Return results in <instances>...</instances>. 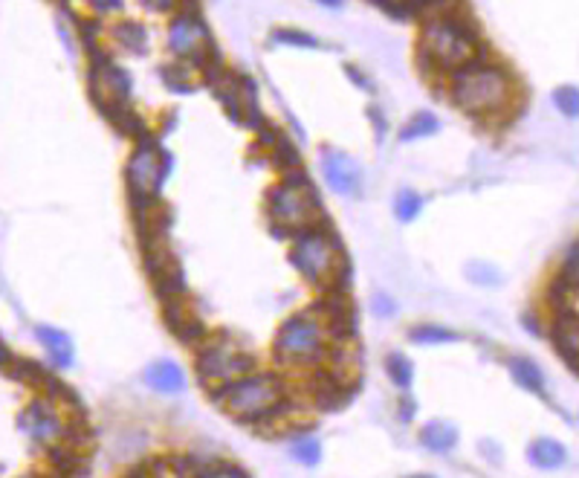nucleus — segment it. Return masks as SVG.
Instances as JSON below:
<instances>
[{"label":"nucleus","instance_id":"31","mask_svg":"<svg viewBox=\"0 0 579 478\" xmlns=\"http://www.w3.org/2000/svg\"><path fill=\"white\" fill-rule=\"evenodd\" d=\"M464 276L470 279V281H475L478 287L501 284V272L495 270L492 264H487V262H470V264H466V270H464Z\"/></svg>","mask_w":579,"mask_h":478},{"label":"nucleus","instance_id":"41","mask_svg":"<svg viewBox=\"0 0 579 478\" xmlns=\"http://www.w3.org/2000/svg\"><path fill=\"white\" fill-rule=\"evenodd\" d=\"M406 478H435V475H429V473H418V475H406Z\"/></svg>","mask_w":579,"mask_h":478},{"label":"nucleus","instance_id":"21","mask_svg":"<svg viewBox=\"0 0 579 478\" xmlns=\"http://www.w3.org/2000/svg\"><path fill=\"white\" fill-rule=\"evenodd\" d=\"M507 368H510V377L516 380V386L528 389L533 394H545V374L530 357H513L507 363Z\"/></svg>","mask_w":579,"mask_h":478},{"label":"nucleus","instance_id":"19","mask_svg":"<svg viewBox=\"0 0 579 478\" xmlns=\"http://www.w3.org/2000/svg\"><path fill=\"white\" fill-rule=\"evenodd\" d=\"M110 35H114L116 44L131 52V56H145V50H148V32H145V26L140 21H119L114 30H110Z\"/></svg>","mask_w":579,"mask_h":478},{"label":"nucleus","instance_id":"7","mask_svg":"<svg viewBox=\"0 0 579 478\" xmlns=\"http://www.w3.org/2000/svg\"><path fill=\"white\" fill-rule=\"evenodd\" d=\"M195 372L203 389L215 394L255 372V357L229 334H209L195 351Z\"/></svg>","mask_w":579,"mask_h":478},{"label":"nucleus","instance_id":"16","mask_svg":"<svg viewBox=\"0 0 579 478\" xmlns=\"http://www.w3.org/2000/svg\"><path fill=\"white\" fill-rule=\"evenodd\" d=\"M145 382L160 394H183L186 391V374L183 368L171 360H157L148 365Z\"/></svg>","mask_w":579,"mask_h":478},{"label":"nucleus","instance_id":"35","mask_svg":"<svg viewBox=\"0 0 579 478\" xmlns=\"http://www.w3.org/2000/svg\"><path fill=\"white\" fill-rule=\"evenodd\" d=\"M371 308H374L377 317H385V319L397 313V302L389 293H374V296H371Z\"/></svg>","mask_w":579,"mask_h":478},{"label":"nucleus","instance_id":"20","mask_svg":"<svg viewBox=\"0 0 579 478\" xmlns=\"http://www.w3.org/2000/svg\"><path fill=\"white\" fill-rule=\"evenodd\" d=\"M200 73L198 67H191L186 61H174L169 67H162V85L174 93H195L200 87Z\"/></svg>","mask_w":579,"mask_h":478},{"label":"nucleus","instance_id":"38","mask_svg":"<svg viewBox=\"0 0 579 478\" xmlns=\"http://www.w3.org/2000/svg\"><path fill=\"white\" fill-rule=\"evenodd\" d=\"M345 70H348V73L354 76V85H356V87H363V90H371V85H368V81H365V76H363L360 70H356V67H351V64H348V67H345Z\"/></svg>","mask_w":579,"mask_h":478},{"label":"nucleus","instance_id":"2","mask_svg":"<svg viewBox=\"0 0 579 478\" xmlns=\"http://www.w3.org/2000/svg\"><path fill=\"white\" fill-rule=\"evenodd\" d=\"M481 47H484V38L478 32V23L458 4L420 21L418 61L420 70L429 78L446 81L455 70L470 64L481 52Z\"/></svg>","mask_w":579,"mask_h":478},{"label":"nucleus","instance_id":"24","mask_svg":"<svg viewBox=\"0 0 579 478\" xmlns=\"http://www.w3.org/2000/svg\"><path fill=\"white\" fill-rule=\"evenodd\" d=\"M423 207H426V200L418 195L415 188H403L394 198V217L400 224H411V221H418V217H420Z\"/></svg>","mask_w":579,"mask_h":478},{"label":"nucleus","instance_id":"10","mask_svg":"<svg viewBox=\"0 0 579 478\" xmlns=\"http://www.w3.org/2000/svg\"><path fill=\"white\" fill-rule=\"evenodd\" d=\"M87 87H90V96L99 111L131 102V73L122 70L116 61H110V56L90 61Z\"/></svg>","mask_w":579,"mask_h":478},{"label":"nucleus","instance_id":"23","mask_svg":"<svg viewBox=\"0 0 579 478\" xmlns=\"http://www.w3.org/2000/svg\"><path fill=\"white\" fill-rule=\"evenodd\" d=\"M409 339L415 345H449V343H458V334L452 331V327H444V325H429V322H423V325H415L409 331Z\"/></svg>","mask_w":579,"mask_h":478},{"label":"nucleus","instance_id":"22","mask_svg":"<svg viewBox=\"0 0 579 478\" xmlns=\"http://www.w3.org/2000/svg\"><path fill=\"white\" fill-rule=\"evenodd\" d=\"M440 131V119L432 111H418L411 116L403 128H400V142H418V140H429Z\"/></svg>","mask_w":579,"mask_h":478},{"label":"nucleus","instance_id":"4","mask_svg":"<svg viewBox=\"0 0 579 478\" xmlns=\"http://www.w3.org/2000/svg\"><path fill=\"white\" fill-rule=\"evenodd\" d=\"M264 209H267L270 229L284 241L301 229L325 221L319 195H316V186L310 180V174L305 171V166L281 174L279 180L267 188Z\"/></svg>","mask_w":579,"mask_h":478},{"label":"nucleus","instance_id":"33","mask_svg":"<svg viewBox=\"0 0 579 478\" xmlns=\"http://www.w3.org/2000/svg\"><path fill=\"white\" fill-rule=\"evenodd\" d=\"M148 9L154 12H186V9H198V0H142Z\"/></svg>","mask_w":579,"mask_h":478},{"label":"nucleus","instance_id":"12","mask_svg":"<svg viewBox=\"0 0 579 478\" xmlns=\"http://www.w3.org/2000/svg\"><path fill=\"white\" fill-rule=\"evenodd\" d=\"M322 174L330 191H336L342 198H356L363 191V169L356 166L354 157L336 152V148L322 152Z\"/></svg>","mask_w":579,"mask_h":478},{"label":"nucleus","instance_id":"26","mask_svg":"<svg viewBox=\"0 0 579 478\" xmlns=\"http://www.w3.org/2000/svg\"><path fill=\"white\" fill-rule=\"evenodd\" d=\"M67 4H70V0H67ZM73 4L76 9H81V18L87 21H102L125 9V0H73Z\"/></svg>","mask_w":579,"mask_h":478},{"label":"nucleus","instance_id":"28","mask_svg":"<svg viewBox=\"0 0 579 478\" xmlns=\"http://www.w3.org/2000/svg\"><path fill=\"white\" fill-rule=\"evenodd\" d=\"M191 473L198 475V470H191L186 458H157L148 464V478H188Z\"/></svg>","mask_w":579,"mask_h":478},{"label":"nucleus","instance_id":"15","mask_svg":"<svg viewBox=\"0 0 579 478\" xmlns=\"http://www.w3.org/2000/svg\"><path fill=\"white\" fill-rule=\"evenodd\" d=\"M35 339L44 345V351L50 354V360L59 368H70L73 365V357H76L73 339H70V334H64L61 327L35 325Z\"/></svg>","mask_w":579,"mask_h":478},{"label":"nucleus","instance_id":"17","mask_svg":"<svg viewBox=\"0 0 579 478\" xmlns=\"http://www.w3.org/2000/svg\"><path fill=\"white\" fill-rule=\"evenodd\" d=\"M420 444L429 449V453L444 455L449 449L458 446V427L449 420H429L426 427H420Z\"/></svg>","mask_w":579,"mask_h":478},{"label":"nucleus","instance_id":"3","mask_svg":"<svg viewBox=\"0 0 579 478\" xmlns=\"http://www.w3.org/2000/svg\"><path fill=\"white\" fill-rule=\"evenodd\" d=\"M287 241H290L287 258L301 279L319 287L322 293L345 290V284H348V258H345L339 235L330 229L327 221L301 229Z\"/></svg>","mask_w":579,"mask_h":478},{"label":"nucleus","instance_id":"8","mask_svg":"<svg viewBox=\"0 0 579 478\" xmlns=\"http://www.w3.org/2000/svg\"><path fill=\"white\" fill-rule=\"evenodd\" d=\"M169 174H171V157L165 148L157 145L154 133L142 142H133V152L125 162V186H128L131 207L160 200Z\"/></svg>","mask_w":579,"mask_h":478},{"label":"nucleus","instance_id":"11","mask_svg":"<svg viewBox=\"0 0 579 478\" xmlns=\"http://www.w3.org/2000/svg\"><path fill=\"white\" fill-rule=\"evenodd\" d=\"M18 427L23 435L41 446H52V444H61L64 441V432H67V420L59 415V406L50 398H41L32 400L30 406L23 409L21 418H18Z\"/></svg>","mask_w":579,"mask_h":478},{"label":"nucleus","instance_id":"9","mask_svg":"<svg viewBox=\"0 0 579 478\" xmlns=\"http://www.w3.org/2000/svg\"><path fill=\"white\" fill-rule=\"evenodd\" d=\"M169 50L174 61H186L191 67H198V73L203 76L209 67L220 64V52L215 47L212 30L206 26L198 9L177 12L169 23Z\"/></svg>","mask_w":579,"mask_h":478},{"label":"nucleus","instance_id":"37","mask_svg":"<svg viewBox=\"0 0 579 478\" xmlns=\"http://www.w3.org/2000/svg\"><path fill=\"white\" fill-rule=\"evenodd\" d=\"M15 360H18V354H12V351L4 345V343H0V372L6 374L9 368H12V363H15Z\"/></svg>","mask_w":579,"mask_h":478},{"label":"nucleus","instance_id":"30","mask_svg":"<svg viewBox=\"0 0 579 478\" xmlns=\"http://www.w3.org/2000/svg\"><path fill=\"white\" fill-rule=\"evenodd\" d=\"M554 105L565 119H579V87L562 85L554 90Z\"/></svg>","mask_w":579,"mask_h":478},{"label":"nucleus","instance_id":"18","mask_svg":"<svg viewBox=\"0 0 579 478\" xmlns=\"http://www.w3.org/2000/svg\"><path fill=\"white\" fill-rule=\"evenodd\" d=\"M528 461L536 470H559L568 461V449H565L556 438H536L528 446Z\"/></svg>","mask_w":579,"mask_h":478},{"label":"nucleus","instance_id":"39","mask_svg":"<svg viewBox=\"0 0 579 478\" xmlns=\"http://www.w3.org/2000/svg\"><path fill=\"white\" fill-rule=\"evenodd\" d=\"M368 116H374V128H377V133H385V116H377V107H368Z\"/></svg>","mask_w":579,"mask_h":478},{"label":"nucleus","instance_id":"1","mask_svg":"<svg viewBox=\"0 0 579 478\" xmlns=\"http://www.w3.org/2000/svg\"><path fill=\"white\" fill-rule=\"evenodd\" d=\"M452 105L470 119L499 122L516 107L519 85L510 67L490 56V47H481L478 56L446 78Z\"/></svg>","mask_w":579,"mask_h":478},{"label":"nucleus","instance_id":"32","mask_svg":"<svg viewBox=\"0 0 579 478\" xmlns=\"http://www.w3.org/2000/svg\"><path fill=\"white\" fill-rule=\"evenodd\" d=\"M559 281H565L571 287L574 293H579V241L574 244V247L568 250V255H565V264H562V276Z\"/></svg>","mask_w":579,"mask_h":478},{"label":"nucleus","instance_id":"5","mask_svg":"<svg viewBox=\"0 0 579 478\" xmlns=\"http://www.w3.org/2000/svg\"><path fill=\"white\" fill-rule=\"evenodd\" d=\"M334 336L313 308L293 313L275 334L272 354L287 368H322L334 351Z\"/></svg>","mask_w":579,"mask_h":478},{"label":"nucleus","instance_id":"6","mask_svg":"<svg viewBox=\"0 0 579 478\" xmlns=\"http://www.w3.org/2000/svg\"><path fill=\"white\" fill-rule=\"evenodd\" d=\"M212 398L229 418L255 427V423L264 420L272 409L284 400V382L279 374L253 372L235 382H229L226 389L215 391Z\"/></svg>","mask_w":579,"mask_h":478},{"label":"nucleus","instance_id":"29","mask_svg":"<svg viewBox=\"0 0 579 478\" xmlns=\"http://www.w3.org/2000/svg\"><path fill=\"white\" fill-rule=\"evenodd\" d=\"M290 455L293 461H299L301 467H316V464L322 461V444L308 435V438H296L293 446H290Z\"/></svg>","mask_w":579,"mask_h":478},{"label":"nucleus","instance_id":"36","mask_svg":"<svg viewBox=\"0 0 579 478\" xmlns=\"http://www.w3.org/2000/svg\"><path fill=\"white\" fill-rule=\"evenodd\" d=\"M415 415H418V403H415V400H411V398L400 400V420L411 423V420H415Z\"/></svg>","mask_w":579,"mask_h":478},{"label":"nucleus","instance_id":"14","mask_svg":"<svg viewBox=\"0 0 579 478\" xmlns=\"http://www.w3.org/2000/svg\"><path fill=\"white\" fill-rule=\"evenodd\" d=\"M550 343L571 372L579 374V313L574 308L559 310L556 319L550 322Z\"/></svg>","mask_w":579,"mask_h":478},{"label":"nucleus","instance_id":"34","mask_svg":"<svg viewBox=\"0 0 579 478\" xmlns=\"http://www.w3.org/2000/svg\"><path fill=\"white\" fill-rule=\"evenodd\" d=\"M195 478H246L238 467H229V464H212V467H200Z\"/></svg>","mask_w":579,"mask_h":478},{"label":"nucleus","instance_id":"27","mask_svg":"<svg viewBox=\"0 0 579 478\" xmlns=\"http://www.w3.org/2000/svg\"><path fill=\"white\" fill-rule=\"evenodd\" d=\"M272 44H281V47H299V50H319V38L313 32L305 30H290V26H279L272 30Z\"/></svg>","mask_w":579,"mask_h":478},{"label":"nucleus","instance_id":"25","mask_svg":"<svg viewBox=\"0 0 579 478\" xmlns=\"http://www.w3.org/2000/svg\"><path fill=\"white\" fill-rule=\"evenodd\" d=\"M385 374H389V380L397 389H409L411 380H415V365H411V360L403 357L400 351H394L385 357Z\"/></svg>","mask_w":579,"mask_h":478},{"label":"nucleus","instance_id":"40","mask_svg":"<svg viewBox=\"0 0 579 478\" xmlns=\"http://www.w3.org/2000/svg\"><path fill=\"white\" fill-rule=\"evenodd\" d=\"M316 4H322V6H327V9H342L345 0H316Z\"/></svg>","mask_w":579,"mask_h":478},{"label":"nucleus","instance_id":"13","mask_svg":"<svg viewBox=\"0 0 579 478\" xmlns=\"http://www.w3.org/2000/svg\"><path fill=\"white\" fill-rule=\"evenodd\" d=\"M162 317H165V325H169V331L180 339L183 345H191L198 348L209 331H206L203 319L198 317V310L191 308L188 296H177V299H169V302H162Z\"/></svg>","mask_w":579,"mask_h":478}]
</instances>
